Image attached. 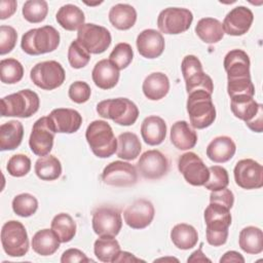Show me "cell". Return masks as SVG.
<instances>
[{"label": "cell", "instance_id": "1", "mask_svg": "<svg viewBox=\"0 0 263 263\" xmlns=\"http://www.w3.org/2000/svg\"><path fill=\"white\" fill-rule=\"evenodd\" d=\"M204 222L206 225V241L213 247H220L227 241L228 228L231 225L230 210L219 203L210 202L204 210Z\"/></svg>", "mask_w": 263, "mask_h": 263}, {"label": "cell", "instance_id": "2", "mask_svg": "<svg viewBox=\"0 0 263 263\" xmlns=\"http://www.w3.org/2000/svg\"><path fill=\"white\" fill-rule=\"evenodd\" d=\"M187 112L193 128L202 129L212 125L216 119V108L212 101V95L198 89L188 93Z\"/></svg>", "mask_w": 263, "mask_h": 263}, {"label": "cell", "instance_id": "3", "mask_svg": "<svg viewBox=\"0 0 263 263\" xmlns=\"http://www.w3.org/2000/svg\"><path fill=\"white\" fill-rule=\"evenodd\" d=\"M85 139L97 157L108 158L116 152L117 139L107 121L93 120L90 122L85 132Z\"/></svg>", "mask_w": 263, "mask_h": 263}, {"label": "cell", "instance_id": "4", "mask_svg": "<svg viewBox=\"0 0 263 263\" xmlns=\"http://www.w3.org/2000/svg\"><path fill=\"white\" fill-rule=\"evenodd\" d=\"M60 33L52 26L31 29L21 41L22 49L30 55H39L55 50L60 44Z\"/></svg>", "mask_w": 263, "mask_h": 263}, {"label": "cell", "instance_id": "5", "mask_svg": "<svg viewBox=\"0 0 263 263\" xmlns=\"http://www.w3.org/2000/svg\"><path fill=\"white\" fill-rule=\"evenodd\" d=\"M39 106L38 95L31 89H23L1 99V115L29 118L38 111Z\"/></svg>", "mask_w": 263, "mask_h": 263}, {"label": "cell", "instance_id": "6", "mask_svg": "<svg viewBox=\"0 0 263 263\" xmlns=\"http://www.w3.org/2000/svg\"><path fill=\"white\" fill-rule=\"evenodd\" d=\"M98 114L107 119L113 120L119 125H133L139 117L137 105L126 98H116L101 101L97 105Z\"/></svg>", "mask_w": 263, "mask_h": 263}, {"label": "cell", "instance_id": "7", "mask_svg": "<svg viewBox=\"0 0 263 263\" xmlns=\"http://www.w3.org/2000/svg\"><path fill=\"white\" fill-rule=\"evenodd\" d=\"M230 108L233 115L246 122L250 129L261 133L263 129V106L258 104L253 97L235 96L230 98Z\"/></svg>", "mask_w": 263, "mask_h": 263}, {"label": "cell", "instance_id": "8", "mask_svg": "<svg viewBox=\"0 0 263 263\" xmlns=\"http://www.w3.org/2000/svg\"><path fill=\"white\" fill-rule=\"evenodd\" d=\"M1 243L8 256H25L29 251V237L25 226L15 220L4 223L1 229Z\"/></svg>", "mask_w": 263, "mask_h": 263}, {"label": "cell", "instance_id": "9", "mask_svg": "<svg viewBox=\"0 0 263 263\" xmlns=\"http://www.w3.org/2000/svg\"><path fill=\"white\" fill-rule=\"evenodd\" d=\"M30 78L39 88L52 90L64 83L66 74L63 66L59 62L44 61L36 64L32 68Z\"/></svg>", "mask_w": 263, "mask_h": 263}, {"label": "cell", "instance_id": "10", "mask_svg": "<svg viewBox=\"0 0 263 263\" xmlns=\"http://www.w3.org/2000/svg\"><path fill=\"white\" fill-rule=\"evenodd\" d=\"M193 21L192 12L187 8L167 7L160 11L157 27L164 34H181L186 32Z\"/></svg>", "mask_w": 263, "mask_h": 263}, {"label": "cell", "instance_id": "11", "mask_svg": "<svg viewBox=\"0 0 263 263\" xmlns=\"http://www.w3.org/2000/svg\"><path fill=\"white\" fill-rule=\"evenodd\" d=\"M77 40L89 53L99 54L110 46L112 38L109 30L96 24H84L77 32Z\"/></svg>", "mask_w": 263, "mask_h": 263}, {"label": "cell", "instance_id": "12", "mask_svg": "<svg viewBox=\"0 0 263 263\" xmlns=\"http://www.w3.org/2000/svg\"><path fill=\"white\" fill-rule=\"evenodd\" d=\"M91 224L97 235L115 237L122 227L121 214L116 208L100 206L92 214Z\"/></svg>", "mask_w": 263, "mask_h": 263}, {"label": "cell", "instance_id": "13", "mask_svg": "<svg viewBox=\"0 0 263 263\" xmlns=\"http://www.w3.org/2000/svg\"><path fill=\"white\" fill-rule=\"evenodd\" d=\"M178 170L186 182L193 186H203L210 176L209 167L194 152H186L179 157Z\"/></svg>", "mask_w": 263, "mask_h": 263}, {"label": "cell", "instance_id": "14", "mask_svg": "<svg viewBox=\"0 0 263 263\" xmlns=\"http://www.w3.org/2000/svg\"><path fill=\"white\" fill-rule=\"evenodd\" d=\"M102 180L105 184L110 186H133L138 181V172L133 164L115 160L105 166L102 173Z\"/></svg>", "mask_w": 263, "mask_h": 263}, {"label": "cell", "instance_id": "15", "mask_svg": "<svg viewBox=\"0 0 263 263\" xmlns=\"http://www.w3.org/2000/svg\"><path fill=\"white\" fill-rule=\"evenodd\" d=\"M234 181L242 189H259L263 186V167L254 159L237 161L233 170Z\"/></svg>", "mask_w": 263, "mask_h": 263}, {"label": "cell", "instance_id": "16", "mask_svg": "<svg viewBox=\"0 0 263 263\" xmlns=\"http://www.w3.org/2000/svg\"><path fill=\"white\" fill-rule=\"evenodd\" d=\"M54 132L49 125L47 116H43L35 121L29 138L31 151L38 156L48 155L53 146Z\"/></svg>", "mask_w": 263, "mask_h": 263}, {"label": "cell", "instance_id": "17", "mask_svg": "<svg viewBox=\"0 0 263 263\" xmlns=\"http://www.w3.org/2000/svg\"><path fill=\"white\" fill-rule=\"evenodd\" d=\"M168 160L159 150H148L144 152L137 162V168L145 179L156 180L166 175Z\"/></svg>", "mask_w": 263, "mask_h": 263}, {"label": "cell", "instance_id": "18", "mask_svg": "<svg viewBox=\"0 0 263 263\" xmlns=\"http://www.w3.org/2000/svg\"><path fill=\"white\" fill-rule=\"evenodd\" d=\"M155 210L151 201L140 198L129 204L123 212L124 222L133 229H143L149 226L154 218Z\"/></svg>", "mask_w": 263, "mask_h": 263}, {"label": "cell", "instance_id": "19", "mask_svg": "<svg viewBox=\"0 0 263 263\" xmlns=\"http://www.w3.org/2000/svg\"><path fill=\"white\" fill-rule=\"evenodd\" d=\"M50 127L54 133L73 134L76 133L82 123L80 113L74 109L57 108L47 116Z\"/></svg>", "mask_w": 263, "mask_h": 263}, {"label": "cell", "instance_id": "20", "mask_svg": "<svg viewBox=\"0 0 263 263\" xmlns=\"http://www.w3.org/2000/svg\"><path fill=\"white\" fill-rule=\"evenodd\" d=\"M224 69L227 73V81L251 79L250 58L241 49H232L224 58Z\"/></svg>", "mask_w": 263, "mask_h": 263}, {"label": "cell", "instance_id": "21", "mask_svg": "<svg viewBox=\"0 0 263 263\" xmlns=\"http://www.w3.org/2000/svg\"><path fill=\"white\" fill-rule=\"evenodd\" d=\"M254 21L252 10L246 6H236L232 8L223 21L224 33L231 36H241L246 34Z\"/></svg>", "mask_w": 263, "mask_h": 263}, {"label": "cell", "instance_id": "22", "mask_svg": "<svg viewBox=\"0 0 263 263\" xmlns=\"http://www.w3.org/2000/svg\"><path fill=\"white\" fill-rule=\"evenodd\" d=\"M137 48L139 53L146 59H156L164 50V38L162 34L154 29H146L137 37Z\"/></svg>", "mask_w": 263, "mask_h": 263}, {"label": "cell", "instance_id": "23", "mask_svg": "<svg viewBox=\"0 0 263 263\" xmlns=\"http://www.w3.org/2000/svg\"><path fill=\"white\" fill-rule=\"evenodd\" d=\"M92 81L102 89L113 88L119 80V70L109 60L99 61L91 72Z\"/></svg>", "mask_w": 263, "mask_h": 263}, {"label": "cell", "instance_id": "24", "mask_svg": "<svg viewBox=\"0 0 263 263\" xmlns=\"http://www.w3.org/2000/svg\"><path fill=\"white\" fill-rule=\"evenodd\" d=\"M236 151L234 141L228 136H219L213 139L206 147V156L214 162L223 163L230 160Z\"/></svg>", "mask_w": 263, "mask_h": 263}, {"label": "cell", "instance_id": "25", "mask_svg": "<svg viewBox=\"0 0 263 263\" xmlns=\"http://www.w3.org/2000/svg\"><path fill=\"white\" fill-rule=\"evenodd\" d=\"M141 136L144 142L150 146L161 144L166 136L165 121L156 115L146 117L141 124Z\"/></svg>", "mask_w": 263, "mask_h": 263}, {"label": "cell", "instance_id": "26", "mask_svg": "<svg viewBox=\"0 0 263 263\" xmlns=\"http://www.w3.org/2000/svg\"><path fill=\"white\" fill-rule=\"evenodd\" d=\"M171 142L179 150H189L197 143V134L185 120L176 121L171 127Z\"/></svg>", "mask_w": 263, "mask_h": 263}, {"label": "cell", "instance_id": "27", "mask_svg": "<svg viewBox=\"0 0 263 263\" xmlns=\"http://www.w3.org/2000/svg\"><path fill=\"white\" fill-rule=\"evenodd\" d=\"M145 97L151 101H158L164 98L170 90L168 77L161 72L149 74L142 85Z\"/></svg>", "mask_w": 263, "mask_h": 263}, {"label": "cell", "instance_id": "28", "mask_svg": "<svg viewBox=\"0 0 263 263\" xmlns=\"http://www.w3.org/2000/svg\"><path fill=\"white\" fill-rule=\"evenodd\" d=\"M24 137V126L17 120H10L0 126V150L16 149Z\"/></svg>", "mask_w": 263, "mask_h": 263}, {"label": "cell", "instance_id": "29", "mask_svg": "<svg viewBox=\"0 0 263 263\" xmlns=\"http://www.w3.org/2000/svg\"><path fill=\"white\" fill-rule=\"evenodd\" d=\"M109 21L111 25L118 30H128L136 24L137 11L135 7L129 4H115L109 11Z\"/></svg>", "mask_w": 263, "mask_h": 263}, {"label": "cell", "instance_id": "30", "mask_svg": "<svg viewBox=\"0 0 263 263\" xmlns=\"http://www.w3.org/2000/svg\"><path fill=\"white\" fill-rule=\"evenodd\" d=\"M60 239L52 229H41L32 238V249L40 256H50L60 248Z\"/></svg>", "mask_w": 263, "mask_h": 263}, {"label": "cell", "instance_id": "31", "mask_svg": "<svg viewBox=\"0 0 263 263\" xmlns=\"http://www.w3.org/2000/svg\"><path fill=\"white\" fill-rule=\"evenodd\" d=\"M55 18L58 24L67 31L79 30L84 25V12L74 4L63 5L57 12Z\"/></svg>", "mask_w": 263, "mask_h": 263}, {"label": "cell", "instance_id": "32", "mask_svg": "<svg viewBox=\"0 0 263 263\" xmlns=\"http://www.w3.org/2000/svg\"><path fill=\"white\" fill-rule=\"evenodd\" d=\"M195 33L200 40L209 44L219 42L225 34L222 23L214 17L200 18L195 26Z\"/></svg>", "mask_w": 263, "mask_h": 263}, {"label": "cell", "instance_id": "33", "mask_svg": "<svg viewBox=\"0 0 263 263\" xmlns=\"http://www.w3.org/2000/svg\"><path fill=\"white\" fill-rule=\"evenodd\" d=\"M239 248L247 254L257 255L263 251V232L255 226H247L239 232Z\"/></svg>", "mask_w": 263, "mask_h": 263}, {"label": "cell", "instance_id": "34", "mask_svg": "<svg viewBox=\"0 0 263 263\" xmlns=\"http://www.w3.org/2000/svg\"><path fill=\"white\" fill-rule=\"evenodd\" d=\"M171 239L175 247L180 250H189L195 247L198 241L197 230L186 223H180L171 230Z\"/></svg>", "mask_w": 263, "mask_h": 263}, {"label": "cell", "instance_id": "35", "mask_svg": "<svg viewBox=\"0 0 263 263\" xmlns=\"http://www.w3.org/2000/svg\"><path fill=\"white\" fill-rule=\"evenodd\" d=\"M141 149L142 145L136 134L125 132L118 136L116 154L119 158L134 160L140 155Z\"/></svg>", "mask_w": 263, "mask_h": 263}, {"label": "cell", "instance_id": "36", "mask_svg": "<svg viewBox=\"0 0 263 263\" xmlns=\"http://www.w3.org/2000/svg\"><path fill=\"white\" fill-rule=\"evenodd\" d=\"M35 174L43 181L57 180L62 174L61 161L53 155H45L35 162Z\"/></svg>", "mask_w": 263, "mask_h": 263}, {"label": "cell", "instance_id": "37", "mask_svg": "<svg viewBox=\"0 0 263 263\" xmlns=\"http://www.w3.org/2000/svg\"><path fill=\"white\" fill-rule=\"evenodd\" d=\"M50 227L58 235L61 242H69L76 234V223L73 218L66 213H60L54 216Z\"/></svg>", "mask_w": 263, "mask_h": 263}, {"label": "cell", "instance_id": "38", "mask_svg": "<svg viewBox=\"0 0 263 263\" xmlns=\"http://www.w3.org/2000/svg\"><path fill=\"white\" fill-rule=\"evenodd\" d=\"M93 252L96 257L102 262H112L120 252L119 242L110 236H100L93 243Z\"/></svg>", "mask_w": 263, "mask_h": 263}, {"label": "cell", "instance_id": "39", "mask_svg": "<svg viewBox=\"0 0 263 263\" xmlns=\"http://www.w3.org/2000/svg\"><path fill=\"white\" fill-rule=\"evenodd\" d=\"M24 67L15 59H3L0 62V79L5 84H14L22 80Z\"/></svg>", "mask_w": 263, "mask_h": 263}, {"label": "cell", "instance_id": "40", "mask_svg": "<svg viewBox=\"0 0 263 263\" xmlns=\"http://www.w3.org/2000/svg\"><path fill=\"white\" fill-rule=\"evenodd\" d=\"M22 12L25 20L29 23H41L47 15L48 4L44 0H29L23 5Z\"/></svg>", "mask_w": 263, "mask_h": 263}, {"label": "cell", "instance_id": "41", "mask_svg": "<svg viewBox=\"0 0 263 263\" xmlns=\"http://www.w3.org/2000/svg\"><path fill=\"white\" fill-rule=\"evenodd\" d=\"M37 209L38 200L30 193H21L12 199V210L20 217H30L36 213Z\"/></svg>", "mask_w": 263, "mask_h": 263}, {"label": "cell", "instance_id": "42", "mask_svg": "<svg viewBox=\"0 0 263 263\" xmlns=\"http://www.w3.org/2000/svg\"><path fill=\"white\" fill-rule=\"evenodd\" d=\"M134 59L133 47L126 42H120L115 45L109 55V61L114 64L118 70H123L132 63Z\"/></svg>", "mask_w": 263, "mask_h": 263}, {"label": "cell", "instance_id": "43", "mask_svg": "<svg viewBox=\"0 0 263 263\" xmlns=\"http://www.w3.org/2000/svg\"><path fill=\"white\" fill-rule=\"evenodd\" d=\"M90 60L88 50L77 40L71 42L68 48V61L72 68L81 69L85 67Z\"/></svg>", "mask_w": 263, "mask_h": 263}, {"label": "cell", "instance_id": "44", "mask_svg": "<svg viewBox=\"0 0 263 263\" xmlns=\"http://www.w3.org/2000/svg\"><path fill=\"white\" fill-rule=\"evenodd\" d=\"M209 179L203 185L205 189H209L211 191H217L228 186L229 176L227 171L223 166L212 165L209 167Z\"/></svg>", "mask_w": 263, "mask_h": 263}, {"label": "cell", "instance_id": "45", "mask_svg": "<svg viewBox=\"0 0 263 263\" xmlns=\"http://www.w3.org/2000/svg\"><path fill=\"white\" fill-rule=\"evenodd\" d=\"M6 170L12 177H24L31 170V159L25 154L12 155L7 162Z\"/></svg>", "mask_w": 263, "mask_h": 263}, {"label": "cell", "instance_id": "46", "mask_svg": "<svg viewBox=\"0 0 263 263\" xmlns=\"http://www.w3.org/2000/svg\"><path fill=\"white\" fill-rule=\"evenodd\" d=\"M185 84H186L187 93L193 90L202 89L212 95L214 90V83L212 78L208 74H205L203 71L186 79Z\"/></svg>", "mask_w": 263, "mask_h": 263}, {"label": "cell", "instance_id": "47", "mask_svg": "<svg viewBox=\"0 0 263 263\" xmlns=\"http://www.w3.org/2000/svg\"><path fill=\"white\" fill-rule=\"evenodd\" d=\"M17 40V33L14 28L10 26L2 25L0 27V54H6L10 52Z\"/></svg>", "mask_w": 263, "mask_h": 263}, {"label": "cell", "instance_id": "48", "mask_svg": "<svg viewBox=\"0 0 263 263\" xmlns=\"http://www.w3.org/2000/svg\"><path fill=\"white\" fill-rule=\"evenodd\" d=\"M91 89L90 86L84 81L73 82L68 90V96L74 103L83 104L90 98Z\"/></svg>", "mask_w": 263, "mask_h": 263}, {"label": "cell", "instance_id": "49", "mask_svg": "<svg viewBox=\"0 0 263 263\" xmlns=\"http://www.w3.org/2000/svg\"><path fill=\"white\" fill-rule=\"evenodd\" d=\"M181 70L184 80L203 71L199 59L193 54H188L183 59L181 64Z\"/></svg>", "mask_w": 263, "mask_h": 263}, {"label": "cell", "instance_id": "50", "mask_svg": "<svg viewBox=\"0 0 263 263\" xmlns=\"http://www.w3.org/2000/svg\"><path fill=\"white\" fill-rule=\"evenodd\" d=\"M210 202L219 203L231 210L234 203V195L232 191L227 188H223L217 191H212L210 194Z\"/></svg>", "mask_w": 263, "mask_h": 263}, {"label": "cell", "instance_id": "51", "mask_svg": "<svg viewBox=\"0 0 263 263\" xmlns=\"http://www.w3.org/2000/svg\"><path fill=\"white\" fill-rule=\"evenodd\" d=\"M62 263H73V262H92L91 259L87 258L86 255L78 249H68L61 257Z\"/></svg>", "mask_w": 263, "mask_h": 263}, {"label": "cell", "instance_id": "52", "mask_svg": "<svg viewBox=\"0 0 263 263\" xmlns=\"http://www.w3.org/2000/svg\"><path fill=\"white\" fill-rule=\"evenodd\" d=\"M17 3L15 0H1L0 1V18L5 20L10 17L16 10Z\"/></svg>", "mask_w": 263, "mask_h": 263}, {"label": "cell", "instance_id": "53", "mask_svg": "<svg viewBox=\"0 0 263 263\" xmlns=\"http://www.w3.org/2000/svg\"><path fill=\"white\" fill-rule=\"evenodd\" d=\"M229 262L245 263V258L241 256V254H239L236 251H228L220 258V263H229Z\"/></svg>", "mask_w": 263, "mask_h": 263}, {"label": "cell", "instance_id": "54", "mask_svg": "<svg viewBox=\"0 0 263 263\" xmlns=\"http://www.w3.org/2000/svg\"><path fill=\"white\" fill-rule=\"evenodd\" d=\"M140 261H144V260H142L140 258H137L132 253H128V252H125V251H120L118 253V255L116 256V258L114 259L113 263H119V262H140Z\"/></svg>", "mask_w": 263, "mask_h": 263}, {"label": "cell", "instance_id": "55", "mask_svg": "<svg viewBox=\"0 0 263 263\" xmlns=\"http://www.w3.org/2000/svg\"><path fill=\"white\" fill-rule=\"evenodd\" d=\"M204 261L211 262V260L208 259V258L204 256V254L202 253V243H201V245H200V248H199L197 251H195V252H193V253L191 254V256L188 258L187 262H204Z\"/></svg>", "mask_w": 263, "mask_h": 263}, {"label": "cell", "instance_id": "56", "mask_svg": "<svg viewBox=\"0 0 263 263\" xmlns=\"http://www.w3.org/2000/svg\"><path fill=\"white\" fill-rule=\"evenodd\" d=\"M86 5H88V6H95V5H99V4H101L102 3V1H100V2H95V3H92V2H84Z\"/></svg>", "mask_w": 263, "mask_h": 263}]
</instances>
